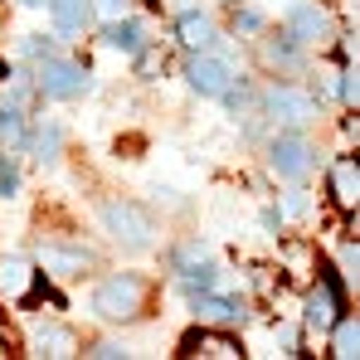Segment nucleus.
Here are the masks:
<instances>
[{"label":"nucleus","instance_id":"0eeeda50","mask_svg":"<svg viewBox=\"0 0 360 360\" xmlns=\"http://www.w3.org/2000/svg\"><path fill=\"white\" fill-rule=\"evenodd\" d=\"M34 283H39V273H34L30 258H20V253L0 258V297L5 302H25L34 292Z\"/></svg>","mask_w":360,"mask_h":360},{"label":"nucleus","instance_id":"dca6fc26","mask_svg":"<svg viewBox=\"0 0 360 360\" xmlns=\"http://www.w3.org/2000/svg\"><path fill=\"white\" fill-rule=\"evenodd\" d=\"M44 5H49V15H54V25L63 34H78L93 20V0H44Z\"/></svg>","mask_w":360,"mask_h":360},{"label":"nucleus","instance_id":"f3484780","mask_svg":"<svg viewBox=\"0 0 360 360\" xmlns=\"http://www.w3.org/2000/svg\"><path fill=\"white\" fill-rule=\"evenodd\" d=\"M176 34H180L185 49H210V44H214V25H210L205 15H195V10L176 20Z\"/></svg>","mask_w":360,"mask_h":360},{"label":"nucleus","instance_id":"6ab92c4d","mask_svg":"<svg viewBox=\"0 0 360 360\" xmlns=\"http://www.w3.org/2000/svg\"><path fill=\"white\" fill-rule=\"evenodd\" d=\"M0 141L5 146H20L25 141V122H20V108L15 103H0Z\"/></svg>","mask_w":360,"mask_h":360},{"label":"nucleus","instance_id":"f257e3e1","mask_svg":"<svg viewBox=\"0 0 360 360\" xmlns=\"http://www.w3.org/2000/svg\"><path fill=\"white\" fill-rule=\"evenodd\" d=\"M93 311L103 321H136L146 311V283L136 273H112L93 288Z\"/></svg>","mask_w":360,"mask_h":360},{"label":"nucleus","instance_id":"9b49d317","mask_svg":"<svg viewBox=\"0 0 360 360\" xmlns=\"http://www.w3.org/2000/svg\"><path fill=\"white\" fill-rule=\"evenodd\" d=\"M331 200H336L341 210H356L360 205V171H356L351 156L331 161Z\"/></svg>","mask_w":360,"mask_h":360},{"label":"nucleus","instance_id":"412c9836","mask_svg":"<svg viewBox=\"0 0 360 360\" xmlns=\"http://www.w3.org/2000/svg\"><path fill=\"white\" fill-rule=\"evenodd\" d=\"M263 59L268 63H283V68H292L297 63V44L288 39V44H263Z\"/></svg>","mask_w":360,"mask_h":360},{"label":"nucleus","instance_id":"f8f14e48","mask_svg":"<svg viewBox=\"0 0 360 360\" xmlns=\"http://www.w3.org/2000/svg\"><path fill=\"white\" fill-rule=\"evenodd\" d=\"M195 311L205 316V321H214V326H234L243 321V302L239 297H219V292H195Z\"/></svg>","mask_w":360,"mask_h":360},{"label":"nucleus","instance_id":"423d86ee","mask_svg":"<svg viewBox=\"0 0 360 360\" xmlns=\"http://www.w3.org/2000/svg\"><path fill=\"white\" fill-rule=\"evenodd\" d=\"M268 112H273L278 122L302 127V122L316 117V98H311V93H302V88H292V83H278V88L268 93Z\"/></svg>","mask_w":360,"mask_h":360},{"label":"nucleus","instance_id":"a878e982","mask_svg":"<svg viewBox=\"0 0 360 360\" xmlns=\"http://www.w3.org/2000/svg\"><path fill=\"white\" fill-rule=\"evenodd\" d=\"M98 5H103V15H112V20H117L122 10H127V0H98Z\"/></svg>","mask_w":360,"mask_h":360},{"label":"nucleus","instance_id":"2eb2a0df","mask_svg":"<svg viewBox=\"0 0 360 360\" xmlns=\"http://www.w3.org/2000/svg\"><path fill=\"white\" fill-rule=\"evenodd\" d=\"M34 351H39V356H78V336H73L68 326L44 321V326L34 331Z\"/></svg>","mask_w":360,"mask_h":360},{"label":"nucleus","instance_id":"7ed1b4c3","mask_svg":"<svg viewBox=\"0 0 360 360\" xmlns=\"http://www.w3.org/2000/svg\"><path fill=\"white\" fill-rule=\"evenodd\" d=\"M39 93L44 98H59V103L83 98V93H93V73L73 59H44V68H39Z\"/></svg>","mask_w":360,"mask_h":360},{"label":"nucleus","instance_id":"9d476101","mask_svg":"<svg viewBox=\"0 0 360 360\" xmlns=\"http://www.w3.org/2000/svg\"><path fill=\"white\" fill-rule=\"evenodd\" d=\"M288 39L292 44H316V39H326V15L316 10V5H292L288 10Z\"/></svg>","mask_w":360,"mask_h":360},{"label":"nucleus","instance_id":"aec40b11","mask_svg":"<svg viewBox=\"0 0 360 360\" xmlns=\"http://www.w3.org/2000/svg\"><path fill=\"white\" fill-rule=\"evenodd\" d=\"M34 156H39V166L59 161V127H39L34 131Z\"/></svg>","mask_w":360,"mask_h":360},{"label":"nucleus","instance_id":"1a4fd4ad","mask_svg":"<svg viewBox=\"0 0 360 360\" xmlns=\"http://www.w3.org/2000/svg\"><path fill=\"white\" fill-rule=\"evenodd\" d=\"M180 356H205V360H239V341L224 336V331H195L185 336Z\"/></svg>","mask_w":360,"mask_h":360},{"label":"nucleus","instance_id":"5701e85b","mask_svg":"<svg viewBox=\"0 0 360 360\" xmlns=\"http://www.w3.org/2000/svg\"><path fill=\"white\" fill-rule=\"evenodd\" d=\"M341 268H346V278H356V273H360V248H356V243H341Z\"/></svg>","mask_w":360,"mask_h":360},{"label":"nucleus","instance_id":"20e7f679","mask_svg":"<svg viewBox=\"0 0 360 360\" xmlns=\"http://www.w3.org/2000/svg\"><path fill=\"white\" fill-rule=\"evenodd\" d=\"M185 78L200 98H224L234 88V68L224 59H214V54H205V49H195V59L185 63Z\"/></svg>","mask_w":360,"mask_h":360},{"label":"nucleus","instance_id":"bb28decb","mask_svg":"<svg viewBox=\"0 0 360 360\" xmlns=\"http://www.w3.org/2000/svg\"><path fill=\"white\" fill-rule=\"evenodd\" d=\"M20 5H30V10H39V5H44V0H20Z\"/></svg>","mask_w":360,"mask_h":360},{"label":"nucleus","instance_id":"393cba45","mask_svg":"<svg viewBox=\"0 0 360 360\" xmlns=\"http://www.w3.org/2000/svg\"><path fill=\"white\" fill-rule=\"evenodd\" d=\"M88 356H98V360H117V356H127V351H122V346H112V341H98V346H93Z\"/></svg>","mask_w":360,"mask_h":360},{"label":"nucleus","instance_id":"f03ea898","mask_svg":"<svg viewBox=\"0 0 360 360\" xmlns=\"http://www.w3.org/2000/svg\"><path fill=\"white\" fill-rule=\"evenodd\" d=\"M103 229L122 243V248H151L156 243V219L146 210H136L131 200H108L103 205Z\"/></svg>","mask_w":360,"mask_h":360},{"label":"nucleus","instance_id":"ddd939ff","mask_svg":"<svg viewBox=\"0 0 360 360\" xmlns=\"http://www.w3.org/2000/svg\"><path fill=\"white\" fill-rule=\"evenodd\" d=\"M39 263H44V273H54V278H78V273L93 263V253H88V248H54V243H49V248L39 253Z\"/></svg>","mask_w":360,"mask_h":360},{"label":"nucleus","instance_id":"39448f33","mask_svg":"<svg viewBox=\"0 0 360 360\" xmlns=\"http://www.w3.org/2000/svg\"><path fill=\"white\" fill-rule=\"evenodd\" d=\"M268 166H273V176H283V180H302L311 171V146H307V136H297V131L278 136V141L268 146Z\"/></svg>","mask_w":360,"mask_h":360},{"label":"nucleus","instance_id":"a211bd4d","mask_svg":"<svg viewBox=\"0 0 360 360\" xmlns=\"http://www.w3.org/2000/svg\"><path fill=\"white\" fill-rule=\"evenodd\" d=\"M331 331H336V336H331V356L356 360V356H360V326L351 321V316H346V321L336 316V321H331Z\"/></svg>","mask_w":360,"mask_h":360},{"label":"nucleus","instance_id":"6e6552de","mask_svg":"<svg viewBox=\"0 0 360 360\" xmlns=\"http://www.w3.org/2000/svg\"><path fill=\"white\" fill-rule=\"evenodd\" d=\"M336 311H341V302H336V283L321 278V283L307 292V326H311V331H331Z\"/></svg>","mask_w":360,"mask_h":360},{"label":"nucleus","instance_id":"b1692460","mask_svg":"<svg viewBox=\"0 0 360 360\" xmlns=\"http://www.w3.org/2000/svg\"><path fill=\"white\" fill-rule=\"evenodd\" d=\"M234 30H243V34H258V30H263V20H258L253 10H243V15H234Z\"/></svg>","mask_w":360,"mask_h":360},{"label":"nucleus","instance_id":"4468645a","mask_svg":"<svg viewBox=\"0 0 360 360\" xmlns=\"http://www.w3.org/2000/svg\"><path fill=\"white\" fill-rule=\"evenodd\" d=\"M103 44H108V49H122V54H141V49H146V30H141V25H136V20H108V25H103Z\"/></svg>","mask_w":360,"mask_h":360},{"label":"nucleus","instance_id":"4be33fe9","mask_svg":"<svg viewBox=\"0 0 360 360\" xmlns=\"http://www.w3.org/2000/svg\"><path fill=\"white\" fill-rule=\"evenodd\" d=\"M15 190H20V171H15V161H0V200H15Z\"/></svg>","mask_w":360,"mask_h":360},{"label":"nucleus","instance_id":"cd10ccee","mask_svg":"<svg viewBox=\"0 0 360 360\" xmlns=\"http://www.w3.org/2000/svg\"><path fill=\"white\" fill-rule=\"evenodd\" d=\"M0 78H10V68H5V59H0Z\"/></svg>","mask_w":360,"mask_h":360}]
</instances>
